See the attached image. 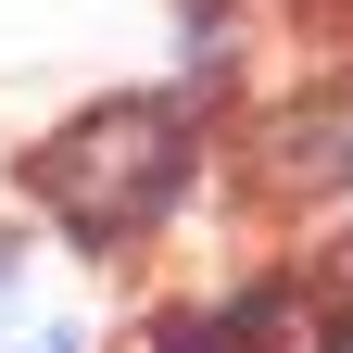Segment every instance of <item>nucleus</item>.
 <instances>
[{
    "mask_svg": "<svg viewBox=\"0 0 353 353\" xmlns=\"http://www.w3.org/2000/svg\"><path fill=\"white\" fill-rule=\"evenodd\" d=\"M176 176H190V126H176L164 101H101V114H76L63 139L38 152V190H51V214L76 240L152 228V214L176 202Z\"/></svg>",
    "mask_w": 353,
    "mask_h": 353,
    "instance_id": "f257e3e1",
    "label": "nucleus"
},
{
    "mask_svg": "<svg viewBox=\"0 0 353 353\" xmlns=\"http://www.w3.org/2000/svg\"><path fill=\"white\" fill-rule=\"evenodd\" d=\"M190 353H265V303H252V316H214V328H190Z\"/></svg>",
    "mask_w": 353,
    "mask_h": 353,
    "instance_id": "f03ea898",
    "label": "nucleus"
},
{
    "mask_svg": "<svg viewBox=\"0 0 353 353\" xmlns=\"http://www.w3.org/2000/svg\"><path fill=\"white\" fill-rule=\"evenodd\" d=\"M13 353H76V341H63V328H38V341H13Z\"/></svg>",
    "mask_w": 353,
    "mask_h": 353,
    "instance_id": "7ed1b4c3",
    "label": "nucleus"
},
{
    "mask_svg": "<svg viewBox=\"0 0 353 353\" xmlns=\"http://www.w3.org/2000/svg\"><path fill=\"white\" fill-rule=\"evenodd\" d=\"M328 353H353V316H341V328H328Z\"/></svg>",
    "mask_w": 353,
    "mask_h": 353,
    "instance_id": "20e7f679",
    "label": "nucleus"
}]
</instances>
